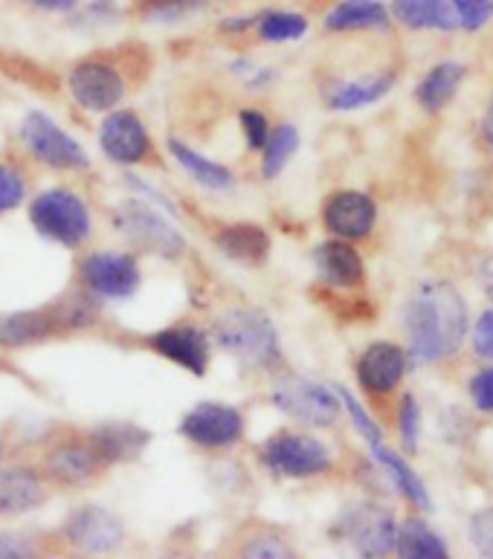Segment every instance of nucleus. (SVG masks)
Segmentation results:
<instances>
[{
  "instance_id": "obj_13",
  "label": "nucleus",
  "mask_w": 493,
  "mask_h": 559,
  "mask_svg": "<svg viewBox=\"0 0 493 559\" xmlns=\"http://www.w3.org/2000/svg\"><path fill=\"white\" fill-rule=\"evenodd\" d=\"M410 368L407 350L395 343H372L357 359V383L368 394H389Z\"/></svg>"
},
{
  "instance_id": "obj_15",
  "label": "nucleus",
  "mask_w": 493,
  "mask_h": 559,
  "mask_svg": "<svg viewBox=\"0 0 493 559\" xmlns=\"http://www.w3.org/2000/svg\"><path fill=\"white\" fill-rule=\"evenodd\" d=\"M64 536L84 554H108L122 543V522L102 508H82L68 519Z\"/></svg>"
},
{
  "instance_id": "obj_6",
  "label": "nucleus",
  "mask_w": 493,
  "mask_h": 559,
  "mask_svg": "<svg viewBox=\"0 0 493 559\" xmlns=\"http://www.w3.org/2000/svg\"><path fill=\"white\" fill-rule=\"evenodd\" d=\"M261 459L277 476L284 478H310L331 467V452L326 450V443L300 432L273 435L265 443Z\"/></svg>"
},
{
  "instance_id": "obj_18",
  "label": "nucleus",
  "mask_w": 493,
  "mask_h": 559,
  "mask_svg": "<svg viewBox=\"0 0 493 559\" xmlns=\"http://www.w3.org/2000/svg\"><path fill=\"white\" fill-rule=\"evenodd\" d=\"M314 261H317L319 278L331 287H340V290L360 287L366 278V264L360 259V252L354 250L352 241H343V238L319 243Z\"/></svg>"
},
{
  "instance_id": "obj_22",
  "label": "nucleus",
  "mask_w": 493,
  "mask_h": 559,
  "mask_svg": "<svg viewBox=\"0 0 493 559\" xmlns=\"http://www.w3.org/2000/svg\"><path fill=\"white\" fill-rule=\"evenodd\" d=\"M461 82H465V68L459 61H442L426 70V75L415 87V102L426 114H442L453 102V96L459 93Z\"/></svg>"
},
{
  "instance_id": "obj_10",
  "label": "nucleus",
  "mask_w": 493,
  "mask_h": 559,
  "mask_svg": "<svg viewBox=\"0 0 493 559\" xmlns=\"http://www.w3.org/2000/svg\"><path fill=\"white\" fill-rule=\"evenodd\" d=\"M70 96H73L84 110H110L122 96H126V82L110 64L102 61H82L70 70Z\"/></svg>"
},
{
  "instance_id": "obj_7",
  "label": "nucleus",
  "mask_w": 493,
  "mask_h": 559,
  "mask_svg": "<svg viewBox=\"0 0 493 559\" xmlns=\"http://www.w3.org/2000/svg\"><path fill=\"white\" fill-rule=\"evenodd\" d=\"M21 140L35 159H42L44 166L50 168L75 171V168H87L91 163L87 151L44 114H26L21 122Z\"/></svg>"
},
{
  "instance_id": "obj_11",
  "label": "nucleus",
  "mask_w": 493,
  "mask_h": 559,
  "mask_svg": "<svg viewBox=\"0 0 493 559\" xmlns=\"http://www.w3.org/2000/svg\"><path fill=\"white\" fill-rule=\"evenodd\" d=\"M99 148L117 166H134L151 154L149 131L131 110H114L99 128Z\"/></svg>"
},
{
  "instance_id": "obj_32",
  "label": "nucleus",
  "mask_w": 493,
  "mask_h": 559,
  "mask_svg": "<svg viewBox=\"0 0 493 559\" xmlns=\"http://www.w3.org/2000/svg\"><path fill=\"white\" fill-rule=\"evenodd\" d=\"M203 7V0H140V17L151 24H177L184 17L195 15Z\"/></svg>"
},
{
  "instance_id": "obj_27",
  "label": "nucleus",
  "mask_w": 493,
  "mask_h": 559,
  "mask_svg": "<svg viewBox=\"0 0 493 559\" xmlns=\"http://www.w3.org/2000/svg\"><path fill=\"white\" fill-rule=\"evenodd\" d=\"M168 151H172V157H175L177 166L184 168L186 175L192 177L195 183H201L203 189H212V192H226V189H233V171L221 166V163H215V159L203 157V154H198V151L177 140L168 142Z\"/></svg>"
},
{
  "instance_id": "obj_36",
  "label": "nucleus",
  "mask_w": 493,
  "mask_h": 559,
  "mask_svg": "<svg viewBox=\"0 0 493 559\" xmlns=\"http://www.w3.org/2000/svg\"><path fill=\"white\" fill-rule=\"evenodd\" d=\"M468 534L473 548H477L482 557L493 559V508L477 510V513L470 516Z\"/></svg>"
},
{
  "instance_id": "obj_24",
  "label": "nucleus",
  "mask_w": 493,
  "mask_h": 559,
  "mask_svg": "<svg viewBox=\"0 0 493 559\" xmlns=\"http://www.w3.org/2000/svg\"><path fill=\"white\" fill-rule=\"evenodd\" d=\"M93 450L102 461L110 464H122V461L137 459L142 447L149 443V432H142L134 424H105L99 429H93Z\"/></svg>"
},
{
  "instance_id": "obj_9",
  "label": "nucleus",
  "mask_w": 493,
  "mask_h": 559,
  "mask_svg": "<svg viewBox=\"0 0 493 559\" xmlns=\"http://www.w3.org/2000/svg\"><path fill=\"white\" fill-rule=\"evenodd\" d=\"M82 278L93 296L128 299L140 287V264L128 252H93L82 261Z\"/></svg>"
},
{
  "instance_id": "obj_23",
  "label": "nucleus",
  "mask_w": 493,
  "mask_h": 559,
  "mask_svg": "<svg viewBox=\"0 0 493 559\" xmlns=\"http://www.w3.org/2000/svg\"><path fill=\"white\" fill-rule=\"evenodd\" d=\"M99 455L93 447H84V443L68 441L56 447V450L47 455V476L59 485H82L96 473L99 467Z\"/></svg>"
},
{
  "instance_id": "obj_38",
  "label": "nucleus",
  "mask_w": 493,
  "mask_h": 559,
  "mask_svg": "<svg viewBox=\"0 0 493 559\" xmlns=\"http://www.w3.org/2000/svg\"><path fill=\"white\" fill-rule=\"evenodd\" d=\"M468 334L470 345H473V354L493 362V308H488L485 313H479V319L470 325Z\"/></svg>"
},
{
  "instance_id": "obj_1",
  "label": "nucleus",
  "mask_w": 493,
  "mask_h": 559,
  "mask_svg": "<svg viewBox=\"0 0 493 559\" xmlns=\"http://www.w3.org/2000/svg\"><path fill=\"white\" fill-rule=\"evenodd\" d=\"M407 359L410 366H430L459 354L468 340L470 317L465 296L450 282L426 278L412 290L407 310Z\"/></svg>"
},
{
  "instance_id": "obj_16",
  "label": "nucleus",
  "mask_w": 493,
  "mask_h": 559,
  "mask_svg": "<svg viewBox=\"0 0 493 559\" xmlns=\"http://www.w3.org/2000/svg\"><path fill=\"white\" fill-rule=\"evenodd\" d=\"M79 317L73 310L59 308L50 310H17V313H0V345L7 348H24L47 340L56 325H75Z\"/></svg>"
},
{
  "instance_id": "obj_8",
  "label": "nucleus",
  "mask_w": 493,
  "mask_h": 559,
  "mask_svg": "<svg viewBox=\"0 0 493 559\" xmlns=\"http://www.w3.org/2000/svg\"><path fill=\"white\" fill-rule=\"evenodd\" d=\"M180 435L195 447L224 450L244 435V415L224 403H201L186 412V418L180 420Z\"/></svg>"
},
{
  "instance_id": "obj_20",
  "label": "nucleus",
  "mask_w": 493,
  "mask_h": 559,
  "mask_svg": "<svg viewBox=\"0 0 493 559\" xmlns=\"http://www.w3.org/2000/svg\"><path fill=\"white\" fill-rule=\"evenodd\" d=\"M44 501L42 476L30 467L0 469V516H21Z\"/></svg>"
},
{
  "instance_id": "obj_41",
  "label": "nucleus",
  "mask_w": 493,
  "mask_h": 559,
  "mask_svg": "<svg viewBox=\"0 0 493 559\" xmlns=\"http://www.w3.org/2000/svg\"><path fill=\"white\" fill-rule=\"evenodd\" d=\"M33 554V545L21 539V536L12 534H0V557L17 559V557H30Z\"/></svg>"
},
{
  "instance_id": "obj_17",
  "label": "nucleus",
  "mask_w": 493,
  "mask_h": 559,
  "mask_svg": "<svg viewBox=\"0 0 493 559\" xmlns=\"http://www.w3.org/2000/svg\"><path fill=\"white\" fill-rule=\"evenodd\" d=\"M151 348L157 350L160 357L172 359L175 366L192 371L195 377H203L210 366V340L198 328H166L151 336Z\"/></svg>"
},
{
  "instance_id": "obj_35",
  "label": "nucleus",
  "mask_w": 493,
  "mask_h": 559,
  "mask_svg": "<svg viewBox=\"0 0 493 559\" xmlns=\"http://www.w3.org/2000/svg\"><path fill=\"white\" fill-rule=\"evenodd\" d=\"M398 432H401V443L407 452L419 450L421 435V409L419 401L412 394H403L401 409H398Z\"/></svg>"
},
{
  "instance_id": "obj_30",
  "label": "nucleus",
  "mask_w": 493,
  "mask_h": 559,
  "mask_svg": "<svg viewBox=\"0 0 493 559\" xmlns=\"http://www.w3.org/2000/svg\"><path fill=\"white\" fill-rule=\"evenodd\" d=\"M253 24H256V33L270 44L296 41V38H302V35L308 33V17L300 15V12H287V9L261 12Z\"/></svg>"
},
{
  "instance_id": "obj_42",
  "label": "nucleus",
  "mask_w": 493,
  "mask_h": 559,
  "mask_svg": "<svg viewBox=\"0 0 493 559\" xmlns=\"http://www.w3.org/2000/svg\"><path fill=\"white\" fill-rule=\"evenodd\" d=\"M287 554L291 551L282 543H268V539H256L244 548V557H287Z\"/></svg>"
},
{
  "instance_id": "obj_28",
  "label": "nucleus",
  "mask_w": 493,
  "mask_h": 559,
  "mask_svg": "<svg viewBox=\"0 0 493 559\" xmlns=\"http://www.w3.org/2000/svg\"><path fill=\"white\" fill-rule=\"evenodd\" d=\"M372 455H375L377 464L386 469V476L392 478V485L403 492V499L410 501V504H415L419 510L433 508L430 492H426V487H424V481L419 478V473H415V469H412L410 464H407V461L398 455V452L389 450L386 443H377V447H372Z\"/></svg>"
},
{
  "instance_id": "obj_21",
  "label": "nucleus",
  "mask_w": 493,
  "mask_h": 559,
  "mask_svg": "<svg viewBox=\"0 0 493 559\" xmlns=\"http://www.w3.org/2000/svg\"><path fill=\"white\" fill-rule=\"evenodd\" d=\"M389 21L392 15L380 0H340L326 15V29L331 33H372V29H386Z\"/></svg>"
},
{
  "instance_id": "obj_31",
  "label": "nucleus",
  "mask_w": 493,
  "mask_h": 559,
  "mask_svg": "<svg viewBox=\"0 0 493 559\" xmlns=\"http://www.w3.org/2000/svg\"><path fill=\"white\" fill-rule=\"evenodd\" d=\"M296 148H300V131L293 126H282L273 134H268V142H265V163H261L265 175H282V168L291 163Z\"/></svg>"
},
{
  "instance_id": "obj_39",
  "label": "nucleus",
  "mask_w": 493,
  "mask_h": 559,
  "mask_svg": "<svg viewBox=\"0 0 493 559\" xmlns=\"http://www.w3.org/2000/svg\"><path fill=\"white\" fill-rule=\"evenodd\" d=\"M468 394L479 412L493 415V366L482 368L479 374H473V380L468 385Z\"/></svg>"
},
{
  "instance_id": "obj_40",
  "label": "nucleus",
  "mask_w": 493,
  "mask_h": 559,
  "mask_svg": "<svg viewBox=\"0 0 493 559\" xmlns=\"http://www.w3.org/2000/svg\"><path fill=\"white\" fill-rule=\"evenodd\" d=\"M242 128L244 136H247V145L250 148H265V142H268V119L259 110H244L242 114Z\"/></svg>"
},
{
  "instance_id": "obj_25",
  "label": "nucleus",
  "mask_w": 493,
  "mask_h": 559,
  "mask_svg": "<svg viewBox=\"0 0 493 559\" xmlns=\"http://www.w3.org/2000/svg\"><path fill=\"white\" fill-rule=\"evenodd\" d=\"M218 247L226 259L238 261V264H265L270 255V238L268 233L256 224H238L226 226L224 233L218 235Z\"/></svg>"
},
{
  "instance_id": "obj_29",
  "label": "nucleus",
  "mask_w": 493,
  "mask_h": 559,
  "mask_svg": "<svg viewBox=\"0 0 493 559\" xmlns=\"http://www.w3.org/2000/svg\"><path fill=\"white\" fill-rule=\"evenodd\" d=\"M395 551L407 559H447V545L424 519H407L395 534Z\"/></svg>"
},
{
  "instance_id": "obj_4",
  "label": "nucleus",
  "mask_w": 493,
  "mask_h": 559,
  "mask_svg": "<svg viewBox=\"0 0 493 559\" xmlns=\"http://www.w3.org/2000/svg\"><path fill=\"white\" fill-rule=\"evenodd\" d=\"M114 226L142 252H151L160 259H177L186 250L184 235L177 233V226L166 221V215L151 210L145 201H128L117 206Z\"/></svg>"
},
{
  "instance_id": "obj_2",
  "label": "nucleus",
  "mask_w": 493,
  "mask_h": 559,
  "mask_svg": "<svg viewBox=\"0 0 493 559\" xmlns=\"http://www.w3.org/2000/svg\"><path fill=\"white\" fill-rule=\"evenodd\" d=\"M215 343L244 366H270L279 359V336L259 310H230L215 322Z\"/></svg>"
},
{
  "instance_id": "obj_44",
  "label": "nucleus",
  "mask_w": 493,
  "mask_h": 559,
  "mask_svg": "<svg viewBox=\"0 0 493 559\" xmlns=\"http://www.w3.org/2000/svg\"><path fill=\"white\" fill-rule=\"evenodd\" d=\"M35 9H44V12H68L73 9L79 0H30Z\"/></svg>"
},
{
  "instance_id": "obj_14",
  "label": "nucleus",
  "mask_w": 493,
  "mask_h": 559,
  "mask_svg": "<svg viewBox=\"0 0 493 559\" xmlns=\"http://www.w3.org/2000/svg\"><path fill=\"white\" fill-rule=\"evenodd\" d=\"M349 543L354 545V551L363 557H386L395 551V534L398 525L389 510L375 508V504H363V508L352 510L343 522Z\"/></svg>"
},
{
  "instance_id": "obj_37",
  "label": "nucleus",
  "mask_w": 493,
  "mask_h": 559,
  "mask_svg": "<svg viewBox=\"0 0 493 559\" xmlns=\"http://www.w3.org/2000/svg\"><path fill=\"white\" fill-rule=\"evenodd\" d=\"M24 177L17 175L12 166H0V215H7L24 201Z\"/></svg>"
},
{
  "instance_id": "obj_12",
  "label": "nucleus",
  "mask_w": 493,
  "mask_h": 559,
  "mask_svg": "<svg viewBox=\"0 0 493 559\" xmlns=\"http://www.w3.org/2000/svg\"><path fill=\"white\" fill-rule=\"evenodd\" d=\"M377 206L363 192H337L322 206V224L334 238L360 241L375 229Z\"/></svg>"
},
{
  "instance_id": "obj_43",
  "label": "nucleus",
  "mask_w": 493,
  "mask_h": 559,
  "mask_svg": "<svg viewBox=\"0 0 493 559\" xmlns=\"http://www.w3.org/2000/svg\"><path fill=\"white\" fill-rule=\"evenodd\" d=\"M479 282L485 287V293L493 299V255H485L479 261Z\"/></svg>"
},
{
  "instance_id": "obj_19",
  "label": "nucleus",
  "mask_w": 493,
  "mask_h": 559,
  "mask_svg": "<svg viewBox=\"0 0 493 559\" xmlns=\"http://www.w3.org/2000/svg\"><path fill=\"white\" fill-rule=\"evenodd\" d=\"M389 15L415 33H456L459 29L450 0H392Z\"/></svg>"
},
{
  "instance_id": "obj_34",
  "label": "nucleus",
  "mask_w": 493,
  "mask_h": 559,
  "mask_svg": "<svg viewBox=\"0 0 493 559\" xmlns=\"http://www.w3.org/2000/svg\"><path fill=\"white\" fill-rule=\"evenodd\" d=\"M453 15L459 21V29L479 33L482 26L491 24L493 0H450Z\"/></svg>"
},
{
  "instance_id": "obj_5",
  "label": "nucleus",
  "mask_w": 493,
  "mask_h": 559,
  "mask_svg": "<svg viewBox=\"0 0 493 559\" xmlns=\"http://www.w3.org/2000/svg\"><path fill=\"white\" fill-rule=\"evenodd\" d=\"M273 403L287 418L305 426H331L340 418V397L326 385L305 380V377H282L273 385Z\"/></svg>"
},
{
  "instance_id": "obj_33",
  "label": "nucleus",
  "mask_w": 493,
  "mask_h": 559,
  "mask_svg": "<svg viewBox=\"0 0 493 559\" xmlns=\"http://www.w3.org/2000/svg\"><path fill=\"white\" fill-rule=\"evenodd\" d=\"M337 397H340V406H345V412L352 415V424L357 426V432L363 435V441L368 443V450L372 447H377V443H384V432H380V426L375 424V418L368 415L363 406H360V401L354 397L349 389H337Z\"/></svg>"
},
{
  "instance_id": "obj_45",
  "label": "nucleus",
  "mask_w": 493,
  "mask_h": 559,
  "mask_svg": "<svg viewBox=\"0 0 493 559\" xmlns=\"http://www.w3.org/2000/svg\"><path fill=\"white\" fill-rule=\"evenodd\" d=\"M479 134H482V142L488 145V151H493V99H491V105L485 108V117H482Z\"/></svg>"
},
{
  "instance_id": "obj_46",
  "label": "nucleus",
  "mask_w": 493,
  "mask_h": 559,
  "mask_svg": "<svg viewBox=\"0 0 493 559\" xmlns=\"http://www.w3.org/2000/svg\"><path fill=\"white\" fill-rule=\"evenodd\" d=\"M0 461H3V441H0Z\"/></svg>"
},
{
  "instance_id": "obj_26",
  "label": "nucleus",
  "mask_w": 493,
  "mask_h": 559,
  "mask_svg": "<svg viewBox=\"0 0 493 559\" xmlns=\"http://www.w3.org/2000/svg\"><path fill=\"white\" fill-rule=\"evenodd\" d=\"M395 87V75H368V79H354V82H340L326 93V102L331 110H357L366 105H375Z\"/></svg>"
},
{
  "instance_id": "obj_3",
  "label": "nucleus",
  "mask_w": 493,
  "mask_h": 559,
  "mask_svg": "<svg viewBox=\"0 0 493 559\" xmlns=\"http://www.w3.org/2000/svg\"><path fill=\"white\" fill-rule=\"evenodd\" d=\"M30 217L42 238L61 247H82L91 238V212L82 198L68 189L38 194L30 206Z\"/></svg>"
}]
</instances>
